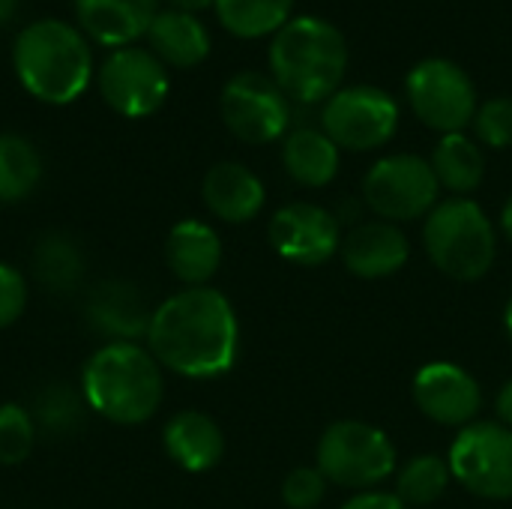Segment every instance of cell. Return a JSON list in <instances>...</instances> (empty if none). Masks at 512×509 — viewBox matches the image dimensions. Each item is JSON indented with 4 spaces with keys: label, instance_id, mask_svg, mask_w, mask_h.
Segmentation results:
<instances>
[{
    "label": "cell",
    "instance_id": "1",
    "mask_svg": "<svg viewBox=\"0 0 512 509\" xmlns=\"http://www.w3.org/2000/svg\"><path fill=\"white\" fill-rule=\"evenodd\" d=\"M240 348V324L228 297L210 285L183 288L159 303L147 327V351L183 378L225 375Z\"/></svg>",
    "mask_w": 512,
    "mask_h": 509
},
{
    "label": "cell",
    "instance_id": "2",
    "mask_svg": "<svg viewBox=\"0 0 512 509\" xmlns=\"http://www.w3.org/2000/svg\"><path fill=\"white\" fill-rule=\"evenodd\" d=\"M81 396L108 423H147L165 399L162 366L138 342H108L84 363Z\"/></svg>",
    "mask_w": 512,
    "mask_h": 509
},
{
    "label": "cell",
    "instance_id": "3",
    "mask_svg": "<svg viewBox=\"0 0 512 509\" xmlns=\"http://www.w3.org/2000/svg\"><path fill=\"white\" fill-rule=\"evenodd\" d=\"M12 66L21 87L48 105L75 102L93 78V54L87 36L60 18L27 24L15 36Z\"/></svg>",
    "mask_w": 512,
    "mask_h": 509
},
{
    "label": "cell",
    "instance_id": "4",
    "mask_svg": "<svg viewBox=\"0 0 512 509\" xmlns=\"http://www.w3.org/2000/svg\"><path fill=\"white\" fill-rule=\"evenodd\" d=\"M348 69V42L342 30L324 18H291L270 42V72L282 93L294 102H327L342 90Z\"/></svg>",
    "mask_w": 512,
    "mask_h": 509
},
{
    "label": "cell",
    "instance_id": "5",
    "mask_svg": "<svg viewBox=\"0 0 512 509\" xmlns=\"http://www.w3.org/2000/svg\"><path fill=\"white\" fill-rule=\"evenodd\" d=\"M423 243L432 264L459 282L483 279L492 270L498 249L489 216L471 198L435 204L423 228Z\"/></svg>",
    "mask_w": 512,
    "mask_h": 509
},
{
    "label": "cell",
    "instance_id": "6",
    "mask_svg": "<svg viewBox=\"0 0 512 509\" xmlns=\"http://www.w3.org/2000/svg\"><path fill=\"white\" fill-rule=\"evenodd\" d=\"M396 468V447L390 438L369 423L339 420L333 423L318 444V471L327 483L342 489L372 492Z\"/></svg>",
    "mask_w": 512,
    "mask_h": 509
},
{
    "label": "cell",
    "instance_id": "7",
    "mask_svg": "<svg viewBox=\"0 0 512 509\" xmlns=\"http://www.w3.org/2000/svg\"><path fill=\"white\" fill-rule=\"evenodd\" d=\"M405 90L414 114L429 129H438L444 135L462 132L480 108L471 75L447 57H429L417 63L408 72Z\"/></svg>",
    "mask_w": 512,
    "mask_h": 509
},
{
    "label": "cell",
    "instance_id": "8",
    "mask_svg": "<svg viewBox=\"0 0 512 509\" xmlns=\"http://www.w3.org/2000/svg\"><path fill=\"white\" fill-rule=\"evenodd\" d=\"M438 177L432 165L411 153H396L372 165L363 180V198L384 222H411L435 210Z\"/></svg>",
    "mask_w": 512,
    "mask_h": 509
},
{
    "label": "cell",
    "instance_id": "9",
    "mask_svg": "<svg viewBox=\"0 0 512 509\" xmlns=\"http://www.w3.org/2000/svg\"><path fill=\"white\" fill-rule=\"evenodd\" d=\"M96 87L111 111L138 120L156 114L165 105L171 81L165 63L153 51L126 45V48H114L102 60L96 72Z\"/></svg>",
    "mask_w": 512,
    "mask_h": 509
},
{
    "label": "cell",
    "instance_id": "10",
    "mask_svg": "<svg viewBox=\"0 0 512 509\" xmlns=\"http://www.w3.org/2000/svg\"><path fill=\"white\" fill-rule=\"evenodd\" d=\"M324 132L336 147L363 153L384 147L399 126V105L396 99L372 84H357L336 90L321 111Z\"/></svg>",
    "mask_w": 512,
    "mask_h": 509
},
{
    "label": "cell",
    "instance_id": "11",
    "mask_svg": "<svg viewBox=\"0 0 512 509\" xmlns=\"http://www.w3.org/2000/svg\"><path fill=\"white\" fill-rule=\"evenodd\" d=\"M450 471L477 498H512V429L498 423L465 426L450 447Z\"/></svg>",
    "mask_w": 512,
    "mask_h": 509
},
{
    "label": "cell",
    "instance_id": "12",
    "mask_svg": "<svg viewBox=\"0 0 512 509\" xmlns=\"http://www.w3.org/2000/svg\"><path fill=\"white\" fill-rule=\"evenodd\" d=\"M219 111L231 135L246 144H270L291 123V99L264 72L234 75L219 99Z\"/></svg>",
    "mask_w": 512,
    "mask_h": 509
},
{
    "label": "cell",
    "instance_id": "13",
    "mask_svg": "<svg viewBox=\"0 0 512 509\" xmlns=\"http://www.w3.org/2000/svg\"><path fill=\"white\" fill-rule=\"evenodd\" d=\"M270 243L297 267H321L342 249V228L330 210L297 201L273 216Z\"/></svg>",
    "mask_w": 512,
    "mask_h": 509
},
{
    "label": "cell",
    "instance_id": "14",
    "mask_svg": "<svg viewBox=\"0 0 512 509\" xmlns=\"http://www.w3.org/2000/svg\"><path fill=\"white\" fill-rule=\"evenodd\" d=\"M414 402L441 426H468L483 408V393L462 366L429 363L414 378Z\"/></svg>",
    "mask_w": 512,
    "mask_h": 509
},
{
    "label": "cell",
    "instance_id": "15",
    "mask_svg": "<svg viewBox=\"0 0 512 509\" xmlns=\"http://www.w3.org/2000/svg\"><path fill=\"white\" fill-rule=\"evenodd\" d=\"M81 33L108 48H126L147 36L159 0H72Z\"/></svg>",
    "mask_w": 512,
    "mask_h": 509
},
{
    "label": "cell",
    "instance_id": "16",
    "mask_svg": "<svg viewBox=\"0 0 512 509\" xmlns=\"http://www.w3.org/2000/svg\"><path fill=\"white\" fill-rule=\"evenodd\" d=\"M408 237L393 222H363L342 240V261L360 279H384L408 264Z\"/></svg>",
    "mask_w": 512,
    "mask_h": 509
},
{
    "label": "cell",
    "instance_id": "17",
    "mask_svg": "<svg viewBox=\"0 0 512 509\" xmlns=\"http://www.w3.org/2000/svg\"><path fill=\"white\" fill-rule=\"evenodd\" d=\"M162 447L168 459L189 471V474H204L216 468L225 456V435L213 417L204 411H177L162 432Z\"/></svg>",
    "mask_w": 512,
    "mask_h": 509
},
{
    "label": "cell",
    "instance_id": "18",
    "mask_svg": "<svg viewBox=\"0 0 512 509\" xmlns=\"http://www.w3.org/2000/svg\"><path fill=\"white\" fill-rule=\"evenodd\" d=\"M201 198L207 210L228 222L243 225L255 219L264 207V183L240 162H216L201 183Z\"/></svg>",
    "mask_w": 512,
    "mask_h": 509
},
{
    "label": "cell",
    "instance_id": "19",
    "mask_svg": "<svg viewBox=\"0 0 512 509\" xmlns=\"http://www.w3.org/2000/svg\"><path fill=\"white\" fill-rule=\"evenodd\" d=\"M165 264L186 288H201L222 264V240L207 222L183 219L165 237Z\"/></svg>",
    "mask_w": 512,
    "mask_h": 509
},
{
    "label": "cell",
    "instance_id": "20",
    "mask_svg": "<svg viewBox=\"0 0 512 509\" xmlns=\"http://www.w3.org/2000/svg\"><path fill=\"white\" fill-rule=\"evenodd\" d=\"M153 54L177 69H192L207 60L210 54V33L204 21L192 12L180 9H159L147 30Z\"/></svg>",
    "mask_w": 512,
    "mask_h": 509
},
{
    "label": "cell",
    "instance_id": "21",
    "mask_svg": "<svg viewBox=\"0 0 512 509\" xmlns=\"http://www.w3.org/2000/svg\"><path fill=\"white\" fill-rule=\"evenodd\" d=\"M87 315L96 330L111 336V342H135L138 336H147L153 312L129 282H105L93 291Z\"/></svg>",
    "mask_w": 512,
    "mask_h": 509
},
{
    "label": "cell",
    "instance_id": "22",
    "mask_svg": "<svg viewBox=\"0 0 512 509\" xmlns=\"http://www.w3.org/2000/svg\"><path fill=\"white\" fill-rule=\"evenodd\" d=\"M282 162L291 180L300 186L318 189L327 186L339 171V147L324 129H294L285 138Z\"/></svg>",
    "mask_w": 512,
    "mask_h": 509
},
{
    "label": "cell",
    "instance_id": "23",
    "mask_svg": "<svg viewBox=\"0 0 512 509\" xmlns=\"http://www.w3.org/2000/svg\"><path fill=\"white\" fill-rule=\"evenodd\" d=\"M432 171L438 183L456 195L474 192L486 177V156L477 141H471L465 132L444 135L432 150Z\"/></svg>",
    "mask_w": 512,
    "mask_h": 509
},
{
    "label": "cell",
    "instance_id": "24",
    "mask_svg": "<svg viewBox=\"0 0 512 509\" xmlns=\"http://www.w3.org/2000/svg\"><path fill=\"white\" fill-rule=\"evenodd\" d=\"M297 0H216L219 24L237 39L276 36L294 12Z\"/></svg>",
    "mask_w": 512,
    "mask_h": 509
},
{
    "label": "cell",
    "instance_id": "25",
    "mask_svg": "<svg viewBox=\"0 0 512 509\" xmlns=\"http://www.w3.org/2000/svg\"><path fill=\"white\" fill-rule=\"evenodd\" d=\"M42 180V156L33 141L15 132L0 135V201H24Z\"/></svg>",
    "mask_w": 512,
    "mask_h": 509
},
{
    "label": "cell",
    "instance_id": "26",
    "mask_svg": "<svg viewBox=\"0 0 512 509\" xmlns=\"http://www.w3.org/2000/svg\"><path fill=\"white\" fill-rule=\"evenodd\" d=\"M33 270L42 285L63 294L81 282L84 258H81V249L66 234H45L33 249Z\"/></svg>",
    "mask_w": 512,
    "mask_h": 509
},
{
    "label": "cell",
    "instance_id": "27",
    "mask_svg": "<svg viewBox=\"0 0 512 509\" xmlns=\"http://www.w3.org/2000/svg\"><path fill=\"white\" fill-rule=\"evenodd\" d=\"M450 462H444L441 456H417L411 459L396 483V495L402 498V504L411 507H429L435 504L447 486H450Z\"/></svg>",
    "mask_w": 512,
    "mask_h": 509
},
{
    "label": "cell",
    "instance_id": "28",
    "mask_svg": "<svg viewBox=\"0 0 512 509\" xmlns=\"http://www.w3.org/2000/svg\"><path fill=\"white\" fill-rule=\"evenodd\" d=\"M36 420L15 402L0 405V465H21L30 459L36 444Z\"/></svg>",
    "mask_w": 512,
    "mask_h": 509
},
{
    "label": "cell",
    "instance_id": "29",
    "mask_svg": "<svg viewBox=\"0 0 512 509\" xmlns=\"http://www.w3.org/2000/svg\"><path fill=\"white\" fill-rule=\"evenodd\" d=\"M81 405H87L84 402V396L78 399L72 390H66L63 384H54L51 390H45V396L39 399V405H36V426H42V429H51V432H66V429H72L75 423H78V417H81Z\"/></svg>",
    "mask_w": 512,
    "mask_h": 509
},
{
    "label": "cell",
    "instance_id": "30",
    "mask_svg": "<svg viewBox=\"0 0 512 509\" xmlns=\"http://www.w3.org/2000/svg\"><path fill=\"white\" fill-rule=\"evenodd\" d=\"M474 129L489 147H512V96H495L474 114Z\"/></svg>",
    "mask_w": 512,
    "mask_h": 509
},
{
    "label": "cell",
    "instance_id": "31",
    "mask_svg": "<svg viewBox=\"0 0 512 509\" xmlns=\"http://www.w3.org/2000/svg\"><path fill=\"white\" fill-rule=\"evenodd\" d=\"M327 480L318 468H297L282 483V501L291 509H315L324 501Z\"/></svg>",
    "mask_w": 512,
    "mask_h": 509
},
{
    "label": "cell",
    "instance_id": "32",
    "mask_svg": "<svg viewBox=\"0 0 512 509\" xmlns=\"http://www.w3.org/2000/svg\"><path fill=\"white\" fill-rule=\"evenodd\" d=\"M27 306V279L18 267L0 261V330L12 327Z\"/></svg>",
    "mask_w": 512,
    "mask_h": 509
},
{
    "label": "cell",
    "instance_id": "33",
    "mask_svg": "<svg viewBox=\"0 0 512 509\" xmlns=\"http://www.w3.org/2000/svg\"><path fill=\"white\" fill-rule=\"evenodd\" d=\"M342 509H408L402 504L399 495H390V492H363L357 498H351Z\"/></svg>",
    "mask_w": 512,
    "mask_h": 509
},
{
    "label": "cell",
    "instance_id": "34",
    "mask_svg": "<svg viewBox=\"0 0 512 509\" xmlns=\"http://www.w3.org/2000/svg\"><path fill=\"white\" fill-rule=\"evenodd\" d=\"M495 408H498V417L507 423V429H512V381H507V384L501 387Z\"/></svg>",
    "mask_w": 512,
    "mask_h": 509
},
{
    "label": "cell",
    "instance_id": "35",
    "mask_svg": "<svg viewBox=\"0 0 512 509\" xmlns=\"http://www.w3.org/2000/svg\"><path fill=\"white\" fill-rule=\"evenodd\" d=\"M171 3V9H180V12H201V9H210V6H216V0H168Z\"/></svg>",
    "mask_w": 512,
    "mask_h": 509
},
{
    "label": "cell",
    "instance_id": "36",
    "mask_svg": "<svg viewBox=\"0 0 512 509\" xmlns=\"http://www.w3.org/2000/svg\"><path fill=\"white\" fill-rule=\"evenodd\" d=\"M18 12V0H0V27L9 24Z\"/></svg>",
    "mask_w": 512,
    "mask_h": 509
},
{
    "label": "cell",
    "instance_id": "37",
    "mask_svg": "<svg viewBox=\"0 0 512 509\" xmlns=\"http://www.w3.org/2000/svg\"><path fill=\"white\" fill-rule=\"evenodd\" d=\"M501 225H504L507 237L512 240V195L507 198V204H504V213H501Z\"/></svg>",
    "mask_w": 512,
    "mask_h": 509
},
{
    "label": "cell",
    "instance_id": "38",
    "mask_svg": "<svg viewBox=\"0 0 512 509\" xmlns=\"http://www.w3.org/2000/svg\"><path fill=\"white\" fill-rule=\"evenodd\" d=\"M504 324H507V333H510L512 339V297L510 303H507V312H504Z\"/></svg>",
    "mask_w": 512,
    "mask_h": 509
}]
</instances>
